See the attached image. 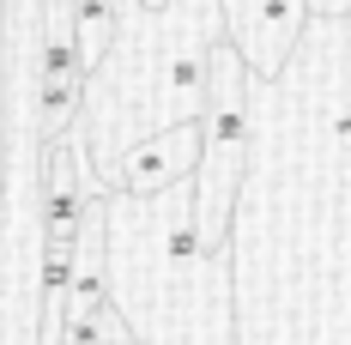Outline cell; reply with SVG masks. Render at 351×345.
I'll use <instances>...</instances> for the list:
<instances>
[{
    "mask_svg": "<svg viewBox=\"0 0 351 345\" xmlns=\"http://www.w3.org/2000/svg\"><path fill=\"white\" fill-rule=\"evenodd\" d=\"M248 67L243 55L218 36L206 49V91H200V158H194V237H200V261H224V237H230V212H237V188L248 170Z\"/></svg>",
    "mask_w": 351,
    "mask_h": 345,
    "instance_id": "obj_1",
    "label": "cell"
},
{
    "mask_svg": "<svg viewBox=\"0 0 351 345\" xmlns=\"http://www.w3.org/2000/svg\"><path fill=\"white\" fill-rule=\"evenodd\" d=\"M194 158H200V115L176 121V128H158V134H140L134 145H121L97 176H104V188L115 200H158L164 188L194 176Z\"/></svg>",
    "mask_w": 351,
    "mask_h": 345,
    "instance_id": "obj_2",
    "label": "cell"
},
{
    "mask_svg": "<svg viewBox=\"0 0 351 345\" xmlns=\"http://www.w3.org/2000/svg\"><path fill=\"white\" fill-rule=\"evenodd\" d=\"M218 25L248 73L279 79L297 36L309 31V0H218Z\"/></svg>",
    "mask_w": 351,
    "mask_h": 345,
    "instance_id": "obj_3",
    "label": "cell"
}]
</instances>
